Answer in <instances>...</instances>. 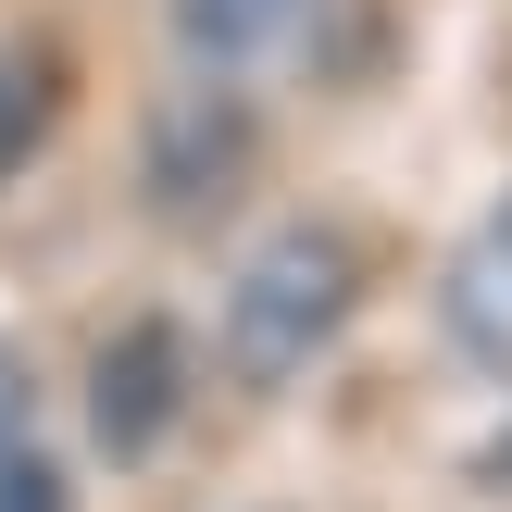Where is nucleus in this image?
<instances>
[{"label": "nucleus", "instance_id": "0eeeda50", "mask_svg": "<svg viewBox=\"0 0 512 512\" xmlns=\"http://www.w3.org/2000/svg\"><path fill=\"white\" fill-rule=\"evenodd\" d=\"M0 512H75V488H63V463H50V450H0Z\"/></svg>", "mask_w": 512, "mask_h": 512}, {"label": "nucleus", "instance_id": "1a4fd4ad", "mask_svg": "<svg viewBox=\"0 0 512 512\" xmlns=\"http://www.w3.org/2000/svg\"><path fill=\"white\" fill-rule=\"evenodd\" d=\"M488 488H512V450H500V463H488Z\"/></svg>", "mask_w": 512, "mask_h": 512}, {"label": "nucleus", "instance_id": "423d86ee", "mask_svg": "<svg viewBox=\"0 0 512 512\" xmlns=\"http://www.w3.org/2000/svg\"><path fill=\"white\" fill-rule=\"evenodd\" d=\"M50 113H63V63H50V38H0V175H25V150L50 138Z\"/></svg>", "mask_w": 512, "mask_h": 512}, {"label": "nucleus", "instance_id": "6e6552de", "mask_svg": "<svg viewBox=\"0 0 512 512\" xmlns=\"http://www.w3.org/2000/svg\"><path fill=\"white\" fill-rule=\"evenodd\" d=\"M13 438H25V363L0 350V450H13Z\"/></svg>", "mask_w": 512, "mask_h": 512}, {"label": "nucleus", "instance_id": "f03ea898", "mask_svg": "<svg viewBox=\"0 0 512 512\" xmlns=\"http://www.w3.org/2000/svg\"><path fill=\"white\" fill-rule=\"evenodd\" d=\"M175 413H188V338H175V325H125L88 363V438L113 450V463H150Z\"/></svg>", "mask_w": 512, "mask_h": 512}, {"label": "nucleus", "instance_id": "39448f33", "mask_svg": "<svg viewBox=\"0 0 512 512\" xmlns=\"http://www.w3.org/2000/svg\"><path fill=\"white\" fill-rule=\"evenodd\" d=\"M175 38L200 63H263V50L300 38V0H175Z\"/></svg>", "mask_w": 512, "mask_h": 512}, {"label": "nucleus", "instance_id": "f257e3e1", "mask_svg": "<svg viewBox=\"0 0 512 512\" xmlns=\"http://www.w3.org/2000/svg\"><path fill=\"white\" fill-rule=\"evenodd\" d=\"M350 300H363V250H350L338 225H275V238L238 263V300H225L238 375H300L325 338H338Z\"/></svg>", "mask_w": 512, "mask_h": 512}, {"label": "nucleus", "instance_id": "7ed1b4c3", "mask_svg": "<svg viewBox=\"0 0 512 512\" xmlns=\"http://www.w3.org/2000/svg\"><path fill=\"white\" fill-rule=\"evenodd\" d=\"M238 163H250V125L225 113V100H175V113H150V200L163 213H213L225 188H238Z\"/></svg>", "mask_w": 512, "mask_h": 512}, {"label": "nucleus", "instance_id": "20e7f679", "mask_svg": "<svg viewBox=\"0 0 512 512\" xmlns=\"http://www.w3.org/2000/svg\"><path fill=\"white\" fill-rule=\"evenodd\" d=\"M450 338H463V363L512 375V225L488 250H463V275H450Z\"/></svg>", "mask_w": 512, "mask_h": 512}]
</instances>
